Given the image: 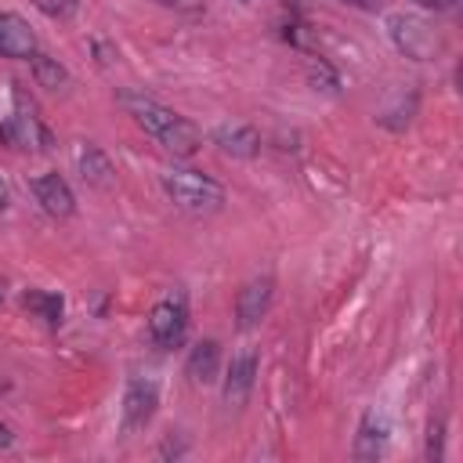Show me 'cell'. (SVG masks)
Listing matches in <instances>:
<instances>
[{
  "mask_svg": "<svg viewBox=\"0 0 463 463\" xmlns=\"http://www.w3.org/2000/svg\"><path fill=\"white\" fill-rule=\"evenodd\" d=\"M159 181L166 199L184 213H213L224 203V188L199 170H163Z\"/></svg>",
  "mask_w": 463,
  "mask_h": 463,
  "instance_id": "1",
  "label": "cell"
},
{
  "mask_svg": "<svg viewBox=\"0 0 463 463\" xmlns=\"http://www.w3.org/2000/svg\"><path fill=\"white\" fill-rule=\"evenodd\" d=\"M387 33L394 40V47L405 54V58H416V61H430L438 51H441V36L434 33V25L420 14H391L387 18Z\"/></svg>",
  "mask_w": 463,
  "mask_h": 463,
  "instance_id": "2",
  "label": "cell"
},
{
  "mask_svg": "<svg viewBox=\"0 0 463 463\" xmlns=\"http://www.w3.org/2000/svg\"><path fill=\"white\" fill-rule=\"evenodd\" d=\"M148 333L159 347H177L188 333V311L181 300H159L148 315Z\"/></svg>",
  "mask_w": 463,
  "mask_h": 463,
  "instance_id": "3",
  "label": "cell"
},
{
  "mask_svg": "<svg viewBox=\"0 0 463 463\" xmlns=\"http://www.w3.org/2000/svg\"><path fill=\"white\" fill-rule=\"evenodd\" d=\"M253 376H257V351L242 347L232 354L228 373H224V405L228 409H242L250 391H253Z\"/></svg>",
  "mask_w": 463,
  "mask_h": 463,
  "instance_id": "4",
  "label": "cell"
},
{
  "mask_svg": "<svg viewBox=\"0 0 463 463\" xmlns=\"http://www.w3.org/2000/svg\"><path fill=\"white\" fill-rule=\"evenodd\" d=\"M119 105L127 109V116L145 130V134H152L156 141L170 130V123L177 119V112L174 109H166V105H159V101H152V98H141V94H119Z\"/></svg>",
  "mask_w": 463,
  "mask_h": 463,
  "instance_id": "5",
  "label": "cell"
},
{
  "mask_svg": "<svg viewBox=\"0 0 463 463\" xmlns=\"http://www.w3.org/2000/svg\"><path fill=\"white\" fill-rule=\"evenodd\" d=\"M36 54V33L33 25L14 14V11H0V58H14V61H29Z\"/></svg>",
  "mask_w": 463,
  "mask_h": 463,
  "instance_id": "6",
  "label": "cell"
},
{
  "mask_svg": "<svg viewBox=\"0 0 463 463\" xmlns=\"http://www.w3.org/2000/svg\"><path fill=\"white\" fill-rule=\"evenodd\" d=\"M271 297H275V282H271L268 275L246 282V286L239 289V297H235V318H239V326H242V329L257 326V322L268 315Z\"/></svg>",
  "mask_w": 463,
  "mask_h": 463,
  "instance_id": "7",
  "label": "cell"
},
{
  "mask_svg": "<svg viewBox=\"0 0 463 463\" xmlns=\"http://www.w3.org/2000/svg\"><path fill=\"white\" fill-rule=\"evenodd\" d=\"M29 188H33L36 203H40L51 217H72L76 195H72V188L65 184V177H58V174H40V177L29 181Z\"/></svg>",
  "mask_w": 463,
  "mask_h": 463,
  "instance_id": "8",
  "label": "cell"
},
{
  "mask_svg": "<svg viewBox=\"0 0 463 463\" xmlns=\"http://www.w3.org/2000/svg\"><path fill=\"white\" fill-rule=\"evenodd\" d=\"M156 405H159L156 383H152V380H130V383H127V394H123V427H127V430L145 427V423L152 420Z\"/></svg>",
  "mask_w": 463,
  "mask_h": 463,
  "instance_id": "9",
  "label": "cell"
},
{
  "mask_svg": "<svg viewBox=\"0 0 463 463\" xmlns=\"http://www.w3.org/2000/svg\"><path fill=\"white\" fill-rule=\"evenodd\" d=\"M213 145L224 152V156H235V159H250L260 152V134L246 123H224L213 130Z\"/></svg>",
  "mask_w": 463,
  "mask_h": 463,
  "instance_id": "10",
  "label": "cell"
},
{
  "mask_svg": "<svg viewBox=\"0 0 463 463\" xmlns=\"http://www.w3.org/2000/svg\"><path fill=\"white\" fill-rule=\"evenodd\" d=\"M76 170L90 188H112L116 184V166L98 145H80L76 148Z\"/></svg>",
  "mask_w": 463,
  "mask_h": 463,
  "instance_id": "11",
  "label": "cell"
},
{
  "mask_svg": "<svg viewBox=\"0 0 463 463\" xmlns=\"http://www.w3.org/2000/svg\"><path fill=\"white\" fill-rule=\"evenodd\" d=\"M221 369V344L217 340H199L184 362V373L192 383H213Z\"/></svg>",
  "mask_w": 463,
  "mask_h": 463,
  "instance_id": "12",
  "label": "cell"
},
{
  "mask_svg": "<svg viewBox=\"0 0 463 463\" xmlns=\"http://www.w3.org/2000/svg\"><path fill=\"white\" fill-rule=\"evenodd\" d=\"M159 145L166 148V152H174V156H195L199 152V145H203V134H199V127L192 123V119H184V116H177L174 123H170V130L159 137Z\"/></svg>",
  "mask_w": 463,
  "mask_h": 463,
  "instance_id": "13",
  "label": "cell"
},
{
  "mask_svg": "<svg viewBox=\"0 0 463 463\" xmlns=\"http://www.w3.org/2000/svg\"><path fill=\"white\" fill-rule=\"evenodd\" d=\"M383 438H387L383 420H376V412H369L354 438V459H376L383 452Z\"/></svg>",
  "mask_w": 463,
  "mask_h": 463,
  "instance_id": "14",
  "label": "cell"
},
{
  "mask_svg": "<svg viewBox=\"0 0 463 463\" xmlns=\"http://www.w3.org/2000/svg\"><path fill=\"white\" fill-rule=\"evenodd\" d=\"M22 304H25V311H33V315H36L40 322H47V326H58L61 315H65L61 297H58V293H47V289H29V293L22 297Z\"/></svg>",
  "mask_w": 463,
  "mask_h": 463,
  "instance_id": "15",
  "label": "cell"
},
{
  "mask_svg": "<svg viewBox=\"0 0 463 463\" xmlns=\"http://www.w3.org/2000/svg\"><path fill=\"white\" fill-rule=\"evenodd\" d=\"M29 61H33V76H36V83H40V87L58 90V87H65V83H69V69H65L58 58H51V54H40V51H36Z\"/></svg>",
  "mask_w": 463,
  "mask_h": 463,
  "instance_id": "16",
  "label": "cell"
},
{
  "mask_svg": "<svg viewBox=\"0 0 463 463\" xmlns=\"http://www.w3.org/2000/svg\"><path fill=\"white\" fill-rule=\"evenodd\" d=\"M33 4L51 18H72L76 14V0H33Z\"/></svg>",
  "mask_w": 463,
  "mask_h": 463,
  "instance_id": "17",
  "label": "cell"
},
{
  "mask_svg": "<svg viewBox=\"0 0 463 463\" xmlns=\"http://www.w3.org/2000/svg\"><path fill=\"white\" fill-rule=\"evenodd\" d=\"M427 456L430 459L441 456V420H430V427H427Z\"/></svg>",
  "mask_w": 463,
  "mask_h": 463,
  "instance_id": "18",
  "label": "cell"
},
{
  "mask_svg": "<svg viewBox=\"0 0 463 463\" xmlns=\"http://www.w3.org/2000/svg\"><path fill=\"white\" fill-rule=\"evenodd\" d=\"M156 4H163V7H174V11H203V0H156Z\"/></svg>",
  "mask_w": 463,
  "mask_h": 463,
  "instance_id": "19",
  "label": "cell"
},
{
  "mask_svg": "<svg viewBox=\"0 0 463 463\" xmlns=\"http://www.w3.org/2000/svg\"><path fill=\"white\" fill-rule=\"evenodd\" d=\"M416 4H423V7H434V11H449L456 0H416Z\"/></svg>",
  "mask_w": 463,
  "mask_h": 463,
  "instance_id": "20",
  "label": "cell"
},
{
  "mask_svg": "<svg viewBox=\"0 0 463 463\" xmlns=\"http://www.w3.org/2000/svg\"><path fill=\"white\" fill-rule=\"evenodd\" d=\"M11 441H14V438H11V430H7V427H4V423H0V449H7V445H11Z\"/></svg>",
  "mask_w": 463,
  "mask_h": 463,
  "instance_id": "21",
  "label": "cell"
},
{
  "mask_svg": "<svg viewBox=\"0 0 463 463\" xmlns=\"http://www.w3.org/2000/svg\"><path fill=\"white\" fill-rule=\"evenodd\" d=\"M347 4H354V7H373L376 0H347Z\"/></svg>",
  "mask_w": 463,
  "mask_h": 463,
  "instance_id": "22",
  "label": "cell"
},
{
  "mask_svg": "<svg viewBox=\"0 0 463 463\" xmlns=\"http://www.w3.org/2000/svg\"><path fill=\"white\" fill-rule=\"evenodd\" d=\"M4 206H7V188L0 184V210H4Z\"/></svg>",
  "mask_w": 463,
  "mask_h": 463,
  "instance_id": "23",
  "label": "cell"
},
{
  "mask_svg": "<svg viewBox=\"0 0 463 463\" xmlns=\"http://www.w3.org/2000/svg\"><path fill=\"white\" fill-rule=\"evenodd\" d=\"M0 300H4V279H0Z\"/></svg>",
  "mask_w": 463,
  "mask_h": 463,
  "instance_id": "24",
  "label": "cell"
}]
</instances>
